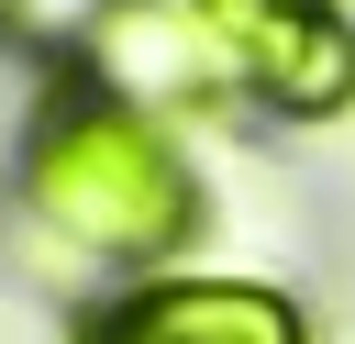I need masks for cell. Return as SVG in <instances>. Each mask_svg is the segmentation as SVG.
<instances>
[{
    "mask_svg": "<svg viewBox=\"0 0 355 344\" xmlns=\"http://www.w3.org/2000/svg\"><path fill=\"white\" fill-rule=\"evenodd\" d=\"M200 211H211V189L189 166L178 122L122 111L89 78L44 67V100H33L22 144H11V222L67 277H111V289L166 277L200 244Z\"/></svg>",
    "mask_w": 355,
    "mask_h": 344,
    "instance_id": "cell-1",
    "label": "cell"
},
{
    "mask_svg": "<svg viewBox=\"0 0 355 344\" xmlns=\"http://www.w3.org/2000/svg\"><path fill=\"white\" fill-rule=\"evenodd\" d=\"M233 100L266 122H344L355 111V11L344 0H255L200 22Z\"/></svg>",
    "mask_w": 355,
    "mask_h": 344,
    "instance_id": "cell-2",
    "label": "cell"
},
{
    "mask_svg": "<svg viewBox=\"0 0 355 344\" xmlns=\"http://www.w3.org/2000/svg\"><path fill=\"white\" fill-rule=\"evenodd\" d=\"M67 78H89V89L122 100V111H155V122H178V133L233 100L211 33H200L178 0H100V22L67 44Z\"/></svg>",
    "mask_w": 355,
    "mask_h": 344,
    "instance_id": "cell-4",
    "label": "cell"
},
{
    "mask_svg": "<svg viewBox=\"0 0 355 344\" xmlns=\"http://www.w3.org/2000/svg\"><path fill=\"white\" fill-rule=\"evenodd\" d=\"M67 344H311L300 289L277 277H222V266H166L67 322Z\"/></svg>",
    "mask_w": 355,
    "mask_h": 344,
    "instance_id": "cell-3",
    "label": "cell"
},
{
    "mask_svg": "<svg viewBox=\"0 0 355 344\" xmlns=\"http://www.w3.org/2000/svg\"><path fill=\"white\" fill-rule=\"evenodd\" d=\"M189 22H222V11H255V0H178Z\"/></svg>",
    "mask_w": 355,
    "mask_h": 344,
    "instance_id": "cell-5",
    "label": "cell"
}]
</instances>
